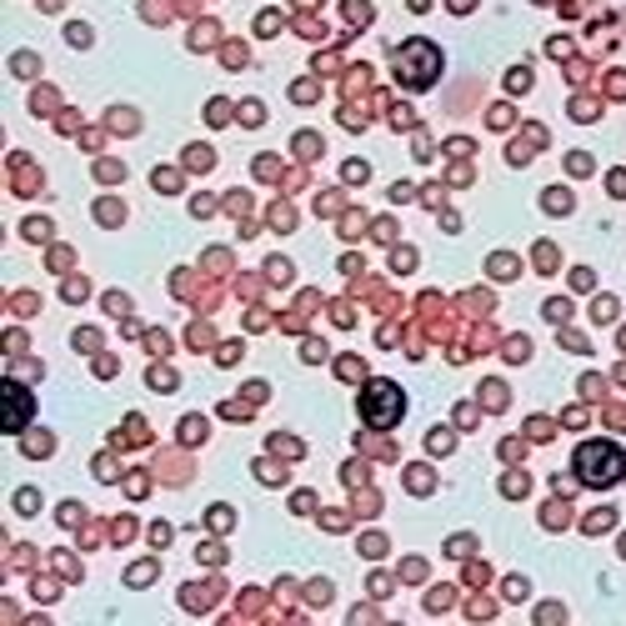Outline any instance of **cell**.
Wrapping results in <instances>:
<instances>
[{"label": "cell", "instance_id": "obj_1", "mask_svg": "<svg viewBox=\"0 0 626 626\" xmlns=\"http://www.w3.org/2000/svg\"><path fill=\"white\" fill-rule=\"evenodd\" d=\"M622 472H626L622 451L606 447V441H587V447L577 451V476H581L587 486H612Z\"/></svg>", "mask_w": 626, "mask_h": 626}, {"label": "cell", "instance_id": "obj_2", "mask_svg": "<svg viewBox=\"0 0 626 626\" xmlns=\"http://www.w3.org/2000/svg\"><path fill=\"white\" fill-rule=\"evenodd\" d=\"M402 406H406V396H402V386H391V381H371L367 396H361V411H367V421H376V426H396Z\"/></svg>", "mask_w": 626, "mask_h": 626}, {"label": "cell", "instance_id": "obj_3", "mask_svg": "<svg viewBox=\"0 0 626 626\" xmlns=\"http://www.w3.org/2000/svg\"><path fill=\"white\" fill-rule=\"evenodd\" d=\"M396 66H402V81H411V85H426V81H431V76L441 71L437 50L426 46V40H416V46H406V50H402V60H396Z\"/></svg>", "mask_w": 626, "mask_h": 626}, {"label": "cell", "instance_id": "obj_4", "mask_svg": "<svg viewBox=\"0 0 626 626\" xmlns=\"http://www.w3.org/2000/svg\"><path fill=\"white\" fill-rule=\"evenodd\" d=\"M31 426V396L21 386H5V431H25Z\"/></svg>", "mask_w": 626, "mask_h": 626}]
</instances>
